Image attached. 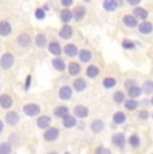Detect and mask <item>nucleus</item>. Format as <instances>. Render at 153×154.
<instances>
[{"mask_svg": "<svg viewBox=\"0 0 153 154\" xmlns=\"http://www.w3.org/2000/svg\"><path fill=\"white\" fill-rule=\"evenodd\" d=\"M15 64V55L11 51H5L4 54L0 56V69L2 70H10Z\"/></svg>", "mask_w": 153, "mask_h": 154, "instance_id": "nucleus-1", "label": "nucleus"}, {"mask_svg": "<svg viewBox=\"0 0 153 154\" xmlns=\"http://www.w3.org/2000/svg\"><path fill=\"white\" fill-rule=\"evenodd\" d=\"M59 135H61V130L58 129L57 126H51L43 131V140H45V142L51 143V142L57 141L58 138H59Z\"/></svg>", "mask_w": 153, "mask_h": 154, "instance_id": "nucleus-2", "label": "nucleus"}, {"mask_svg": "<svg viewBox=\"0 0 153 154\" xmlns=\"http://www.w3.org/2000/svg\"><path fill=\"white\" fill-rule=\"evenodd\" d=\"M111 143H113V146H116L117 149L123 150L125 149V145L128 143V138H126V135L123 134V133H114V134L111 135Z\"/></svg>", "mask_w": 153, "mask_h": 154, "instance_id": "nucleus-3", "label": "nucleus"}, {"mask_svg": "<svg viewBox=\"0 0 153 154\" xmlns=\"http://www.w3.org/2000/svg\"><path fill=\"white\" fill-rule=\"evenodd\" d=\"M40 111H42V107L38 103H27L23 106V112L27 117H39Z\"/></svg>", "mask_w": 153, "mask_h": 154, "instance_id": "nucleus-4", "label": "nucleus"}, {"mask_svg": "<svg viewBox=\"0 0 153 154\" xmlns=\"http://www.w3.org/2000/svg\"><path fill=\"white\" fill-rule=\"evenodd\" d=\"M16 43L22 48H30L32 44V38L28 32H22L16 36Z\"/></svg>", "mask_w": 153, "mask_h": 154, "instance_id": "nucleus-5", "label": "nucleus"}, {"mask_svg": "<svg viewBox=\"0 0 153 154\" xmlns=\"http://www.w3.org/2000/svg\"><path fill=\"white\" fill-rule=\"evenodd\" d=\"M73 93H74V90H73L71 86L63 85V86H61L59 90H58V98L61 100H70L73 98Z\"/></svg>", "mask_w": 153, "mask_h": 154, "instance_id": "nucleus-6", "label": "nucleus"}, {"mask_svg": "<svg viewBox=\"0 0 153 154\" xmlns=\"http://www.w3.org/2000/svg\"><path fill=\"white\" fill-rule=\"evenodd\" d=\"M89 114H90L89 107L85 105H76L73 109V115H74L76 119H85V118L89 117Z\"/></svg>", "mask_w": 153, "mask_h": 154, "instance_id": "nucleus-7", "label": "nucleus"}, {"mask_svg": "<svg viewBox=\"0 0 153 154\" xmlns=\"http://www.w3.org/2000/svg\"><path fill=\"white\" fill-rule=\"evenodd\" d=\"M87 14V10L85 5L82 4H76L74 8H73V20H75V22H82V20L85 19V16H86Z\"/></svg>", "mask_w": 153, "mask_h": 154, "instance_id": "nucleus-8", "label": "nucleus"}, {"mask_svg": "<svg viewBox=\"0 0 153 154\" xmlns=\"http://www.w3.org/2000/svg\"><path fill=\"white\" fill-rule=\"evenodd\" d=\"M47 48H48L50 54L54 55V58H61L62 52H63V47L61 46V43L58 42V40H51V42H48Z\"/></svg>", "mask_w": 153, "mask_h": 154, "instance_id": "nucleus-9", "label": "nucleus"}, {"mask_svg": "<svg viewBox=\"0 0 153 154\" xmlns=\"http://www.w3.org/2000/svg\"><path fill=\"white\" fill-rule=\"evenodd\" d=\"M52 123V118L50 115H39L36 118V126L40 130H47L48 127H51Z\"/></svg>", "mask_w": 153, "mask_h": 154, "instance_id": "nucleus-10", "label": "nucleus"}, {"mask_svg": "<svg viewBox=\"0 0 153 154\" xmlns=\"http://www.w3.org/2000/svg\"><path fill=\"white\" fill-rule=\"evenodd\" d=\"M14 106V99L10 94H0V107L10 111Z\"/></svg>", "mask_w": 153, "mask_h": 154, "instance_id": "nucleus-11", "label": "nucleus"}, {"mask_svg": "<svg viewBox=\"0 0 153 154\" xmlns=\"http://www.w3.org/2000/svg\"><path fill=\"white\" fill-rule=\"evenodd\" d=\"M58 35H59L61 39L63 40H69L73 38V35H74V28L71 27L70 24H63L59 29V32H58Z\"/></svg>", "mask_w": 153, "mask_h": 154, "instance_id": "nucleus-12", "label": "nucleus"}, {"mask_svg": "<svg viewBox=\"0 0 153 154\" xmlns=\"http://www.w3.org/2000/svg\"><path fill=\"white\" fill-rule=\"evenodd\" d=\"M4 121H5V123H7V125H10V126H16L17 123L20 122V115L17 114L16 111L10 110V111H7V114H5Z\"/></svg>", "mask_w": 153, "mask_h": 154, "instance_id": "nucleus-13", "label": "nucleus"}, {"mask_svg": "<svg viewBox=\"0 0 153 154\" xmlns=\"http://www.w3.org/2000/svg\"><path fill=\"white\" fill-rule=\"evenodd\" d=\"M82 71V66L79 62H70L67 63V72H69L70 76H74V78H78V75Z\"/></svg>", "mask_w": 153, "mask_h": 154, "instance_id": "nucleus-14", "label": "nucleus"}, {"mask_svg": "<svg viewBox=\"0 0 153 154\" xmlns=\"http://www.w3.org/2000/svg\"><path fill=\"white\" fill-rule=\"evenodd\" d=\"M122 24L125 26L126 28H136V27H138L140 22H138L132 14H126L122 16Z\"/></svg>", "mask_w": 153, "mask_h": 154, "instance_id": "nucleus-15", "label": "nucleus"}, {"mask_svg": "<svg viewBox=\"0 0 153 154\" xmlns=\"http://www.w3.org/2000/svg\"><path fill=\"white\" fill-rule=\"evenodd\" d=\"M73 90L76 91V93H83L85 90L87 88V82L85 78H75L74 81H73V85H71Z\"/></svg>", "mask_w": 153, "mask_h": 154, "instance_id": "nucleus-16", "label": "nucleus"}, {"mask_svg": "<svg viewBox=\"0 0 153 154\" xmlns=\"http://www.w3.org/2000/svg\"><path fill=\"white\" fill-rule=\"evenodd\" d=\"M90 130H92L93 134H98V133H102L105 129V122L101 118H97V119H93L92 123H90Z\"/></svg>", "mask_w": 153, "mask_h": 154, "instance_id": "nucleus-17", "label": "nucleus"}, {"mask_svg": "<svg viewBox=\"0 0 153 154\" xmlns=\"http://www.w3.org/2000/svg\"><path fill=\"white\" fill-rule=\"evenodd\" d=\"M133 15L134 17L138 20V22H145V20H148V16H149V12H148V10L146 8H144V7H136V8H133Z\"/></svg>", "mask_w": 153, "mask_h": 154, "instance_id": "nucleus-18", "label": "nucleus"}, {"mask_svg": "<svg viewBox=\"0 0 153 154\" xmlns=\"http://www.w3.org/2000/svg\"><path fill=\"white\" fill-rule=\"evenodd\" d=\"M62 126L64 129H74L75 126H78V119L73 114H69L64 118H62Z\"/></svg>", "mask_w": 153, "mask_h": 154, "instance_id": "nucleus-19", "label": "nucleus"}, {"mask_svg": "<svg viewBox=\"0 0 153 154\" xmlns=\"http://www.w3.org/2000/svg\"><path fill=\"white\" fill-rule=\"evenodd\" d=\"M63 52L67 58H75V56H78V54H79V48L74 43H67L66 46L63 47Z\"/></svg>", "mask_w": 153, "mask_h": 154, "instance_id": "nucleus-20", "label": "nucleus"}, {"mask_svg": "<svg viewBox=\"0 0 153 154\" xmlns=\"http://www.w3.org/2000/svg\"><path fill=\"white\" fill-rule=\"evenodd\" d=\"M12 34V26L8 20H0V36H10Z\"/></svg>", "mask_w": 153, "mask_h": 154, "instance_id": "nucleus-21", "label": "nucleus"}, {"mask_svg": "<svg viewBox=\"0 0 153 154\" xmlns=\"http://www.w3.org/2000/svg\"><path fill=\"white\" fill-rule=\"evenodd\" d=\"M59 19H61L62 24H69L73 20V10H70V8H62L59 12Z\"/></svg>", "mask_w": 153, "mask_h": 154, "instance_id": "nucleus-22", "label": "nucleus"}, {"mask_svg": "<svg viewBox=\"0 0 153 154\" xmlns=\"http://www.w3.org/2000/svg\"><path fill=\"white\" fill-rule=\"evenodd\" d=\"M138 32L142 35H151L153 32V24L152 22H149V20H145V22H140V24H138Z\"/></svg>", "mask_w": 153, "mask_h": 154, "instance_id": "nucleus-23", "label": "nucleus"}, {"mask_svg": "<svg viewBox=\"0 0 153 154\" xmlns=\"http://www.w3.org/2000/svg\"><path fill=\"white\" fill-rule=\"evenodd\" d=\"M52 114L55 115V118H64L66 115H69L70 114V109H69V106H66V105H61V106H57V107L52 110Z\"/></svg>", "mask_w": 153, "mask_h": 154, "instance_id": "nucleus-24", "label": "nucleus"}, {"mask_svg": "<svg viewBox=\"0 0 153 154\" xmlns=\"http://www.w3.org/2000/svg\"><path fill=\"white\" fill-rule=\"evenodd\" d=\"M34 43L38 48H46L48 46V40H47V36L42 32L35 35V39H34Z\"/></svg>", "mask_w": 153, "mask_h": 154, "instance_id": "nucleus-25", "label": "nucleus"}, {"mask_svg": "<svg viewBox=\"0 0 153 154\" xmlns=\"http://www.w3.org/2000/svg\"><path fill=\"white\" fill-rule=\"evenodd\" d=\"M126 119H128V117H126V114L123 111H116L113 114V118H111L114 126H121V125H123V123L126 122Z\"/></svg>", "mask_w": 153, "mask_h": 154, "instance_id": "nucleus-26", "label": "nucleus"}, {"mask_svg": "<svg viewBox=\"0 0 153 154\" xmlns=\"http://www.w3.org/2000/svg\"><path fill=\"white\" fill-rule=\"evenodd\" d=\"M78 58H79L81 63H90L93 59V52L87 48H82V50H79Z\"/></svg>", "mask_w": 153, "mask_h": 154, "instance_id": "nucleus-27", "label": "nucleus"}, {"mask_svg": "<svg viewBox=\"0 0 153 154\" xmlns=\"http://www.w3.org/2000/svg\"><path fill=\"white\" fill-rule=\"evenodd\" d=\"M142 94V90H141V86L140 85H136L133 87H130L129 90H126V95L129 97V99H137L141 97Z\"/></svg>", "mask_w": 153, "mask_h": 154, "instance_id": "nucleus-28", "label": "nucleus"}, {"mask_svg": "<svg viewBox=\"0 0 153 154\" xmlns=\"http://www.w3.org/2000/svg\"><path fill=\"white\" fill-rule=\"evenodd\" d=\"M101 74V70H99V67L97 66V64H89L86 69V76L89 79H95L97 76Z\"/></svg>", "mask_w": 153, "mask_h": 154, "instance_id": "nucleus-29", "label": "nucleus"}, {"mask_svg": "<svg viewBox=\"0 0 153 154\" xmlns=\"http://www.w3.org/2000/svg\"><path fill=\"white\" fill-rule=\"evenodd\" d=\"M128 143H129V146L133 147V149H138V147L141 146V137L137 133H133V134H130L128 137Z\"/></svg>", "mask_w": 153, "mask_h": 154, "instance_id": "nucleus-30", "label": "nucleus"}, {"mask_svg": "<svg viewBox=\"0 0 153 154\" xmlns=\"http://www.w3.org/2000/svg\"><path fill=\"white\" fill-rule=\"evenodd\" d=\"M51 64H52V67H54V70L58 71V72H63V71L66 70V62L62 58H54L51 60Z\"/></svg>", "mask_w": 153, "mask_h": 154, "instance_id": "nucleus-31", "label": "nucleus"}, {"mask_svg": "<svg viewBox=\"0 0 153 154\" xmlns=\"http://www.w3.org/2000/svg\"><path fill=\"white\" fill-rule=\"evenodd\" d=\"M102 7H104V10L108 11V12H114V11L118 8V2H116V0H105V2L102 3Z\"/></svg>", "mask_w": 153, "mask_h": 154, "instance_id": "nucleus-32", "label": "nucleus"}, {"mask_svg": "<svg viewBox=\"0 0 153 154\" xmlns=\"http://www.w3.org/2000/svg\"><path fill=\"white\" fill-rule=\"evenodd\" d=\"M140 106V102L137 99H126L125 103H123V107H125L126 111H136L137 107Z\"/></svg>", "mask_w": 153, "mask_h": 154, "instance_id": "nucleus-33", "label": "nucleus"}, {"mask_svg": "<svg viewBox=\"0 0 153 154\" xmlns=\"http://www.w3.org/2000/svg\"><path fill=\"white\" fill-rule=\"evenodd\" d=\"M141 90H142V93L146 94V95H152L153 94V81L152 79L144 81V83L141 85Z\"/></svg>", "mask_w": 153, "mask_h": 154, "instance_id": "nucleus-34", "label": "nucleus"}, {"mask_svg": "<svg viewBox=\"0 0 153 154\" xmlns=\"http://www.w3.org/2000/svg\"><path fill=\"white\" fill-rule=\"evenodd\" d=\"M102 86H104L106 90L114 88L117 86V79L114 78V76H106V78L102 79Z\"/></svg>", "mask_w": 153, "mask_h": 154, "instance_id": "nucleus-35", "label": "nucleus"}, {"mask_svg": "<svg viewBox=\"0 0 153 154\" xmlns=\"http://www.w3.org/2000/svg\"><path fill=\"white\" fill-rule=\"evenodd\" d=\"M126 100V94L123 93V91H116V93L113 94V102L116 103V105H123Z\"/></svg>", "mask_w": 153, "mask_h": 154, "instance_id": "nucleus-36", "label": "nucleus"}, {"mask_svg": "<svg viewBox=\"0 0 153 154\" xmlns=\"http://www.w3.org/2000/svg\"><path fill=\"white\" fill-rule=\"evenodd\" d=\"M7 142H8V143H10L12 147L16 146V145L20 143V135L17 134L16 131H12V133L10 134V137H8V141H7Z\"/></svg>", "mask_w": 153, "mask_h": 154, "instance_id": "nucleus-37", "label": "nucleus"}, {"mask_svg": "<svg viewBox=\"0 0 153 154\" xmlns=\"http://www.w3.org/2000/svg\"><path fill=\"white\" fill-rule=\"evenodd\" d=\"M121 46H122V48L123 50H128V51H132V50H134L136 48V42H133V40H130V39H123L122 42H121Z\"/></svg>", "mask_w": 153, "mask_h": 154, "instance_id": "nucleus-38", "label": "nucleus"}, {"mask_svg": "<svg viewBox=\"0 0 153 154\" xmlns=\"http://www.w3.org/2000/svg\"><path fill=\"white\" fill-rule=\"evenodd\" d=\"M12 149L8 142H0V154H12Z\"/></svg>", "mask_w": 153, "mask_h": 154, "instance_id": "nucleus-39", "label": "nucleus"}, {"mask_svg": "<svg viewBox=\"0 0 153 154\" xmlns=\"http://www.w3.org/2000/svg\"><path fill=\"white\" fill-rule=\"evenodd\" d=\"M151 118V112H149L146 109H142V110H140L137 112V119L138 121H146Z\"/></svg>", "mask_w": 153, "mask_h": 154, "instance_id": "nucleus-40", "label": "nucleus"}, {"mask_svg": "<svg viewBox=\"0 0 153 154\" xmlns=\"http://www.w3.org/2000/svg\"><path fill=\"white\" fill-rule=\"evenodd\" d=\"M94 154H111V150L109 147L104 146V145H98V146L94 149Z\"/></svg>", "mask_w": 153, "mask_h": 154, "instance_id": "nucleus-41", "label": "nucleus"}, {"mask_svg": "<svg viewBox=\"0 0 153 154\" xmlns=\"http://www.w3.org/2000/svg\"><path fill=\"white\" fill-rule=\"evenodd\" d=\"M34 16H35V19H38V20H45L46 19V12L43 11L42 7H38L36 10L34 11Z\"/></svg>", "mask_w": 153, "mask_h": 154, "instance_id": "nucleus-42", "label": "nucleus"}, {"mask_svg": "<svg viewBox=\"0 0 153 154\" xmlns=\"http://www.w3.org/2000/svg\"><path fill=\"white\" fill-rule=\"evenodd\" d=\"M137 85V81L136 79H126L125 83H123V87L126 88V90H129L130 87H133V86Z\"/></svg>", "mask_w": 153, "mask_h": 154, "instance_id": "nucleus-43", "label": "nucleus"}, {"mask_svg": "<svg viewBox=\"0 0 153 154\" xmlns=\"http://www.w3.org/2000/svg\"><path fill=\"white\" fill-rule=\"evenodd\" d=\"M31 83H32V76H31V74H28V75L26 76V81H24V91L30 90Z\"/></svg>", "mask_w": 153, "mask_h": 154, "instance_id": "nucleus-44", "label": "nucleus"}, {"mask_svg": "<svg viewBox=\"0 0 153 154\" xmlns=\"http://www.w3.org/2000/svg\"><path fill=\"white\" fill-rule=\"evenodd\" d=\"M61 4L63 8H70L74 4V2H73V0H61Z\"/></svg>", "mask_w": 153, "mask_h": 154, "instance_id": "nucleus-45", "label": "nucleus"}, {"mask_svg": "<svg viewBox=\"0 0 153 154\" xmlns=\"http://www.w3.org/2000/svg\"><path fill=\"white\" fill-rule=\"evenodd\" d=\"M140 0H128V4H130V5H133L134 8L136 7H140Z\"/></svg>", "mask_w": 153, "mask_h": 154, "instance_id": "nucleus-46", "label": "nucleus"}, {"mask_svg": "<svg viewBox=\"0 0 153 154\" xmlns=\"http://www.w3.org/2000/svg\"><path fill=\"white\" fill-rule=\"evenodd\" d=\"M3 131H4V122H3V119L0 118V135L3 134Z\"/></svg>", "mask_w": 153, "mask_h": 154, "instance_id": "nucleus-47", "label": "nucleus"}, {"mask_svg": "<svg viewBox=\"0 0 153 154\" xmlns=\"http://www.w3.org/2000/svg\"><path fill=\"white\" fill-rule=\"evenodd\" d=\"M141 103H142L144 106H146V105H151V100H149V99H144Z\"/></svg>", "mask_w": 153, "mask_h": 154, "instance_id": "nucleus-48", "label": "nucleus"}, {"mask_svg": "<svg viewBox=\"0 0 153 154\" xmlns=\"http://www.w3.org/2000/svg\"><path fill=\"white\" fill-rule=\"evenodd\" d=\"M47 154H59L58 152H50V153H47Z\"/></svg>", "mask_w": 153, "mask_h": 154, "instance_id": "nucleus-49", "label": "nucleus"}, {"mask_svg": "<svg viewBox=\"0 0 153 154\" xmlns=\"http://www.w3.org/2000/svg\"><path fill=\"white\" fill-rule=\"evenodd\" d=\"M149 100H151V106H153V95H152V98L149 99Z\"/></svg>", "mask_w": 153, "mask_h": 154, "instance_id": "nucleus-50", "label": "nucleus"}, {"mask_svg": "<svg viewBox=\"0 0 153 154\" xmlns=\"http://www.w3.org/2000/svg\"><path fill=\"white\" fill-rule=\"evenodd\" d=\"M64 154H71V153H70V152H66V153H64Z\"/></svg>", "mask_w": 153, "mask_h": 154, "instance_id": "nucleus-51", "label": "nucleus"}, {"mask_svg": "<svg viewBox=\"0 0 153 154\" xmlns=\"http://www.w3.org/2000/svg\"><path fill=\"white\" fill-rule=\"evenodd\" d=\"M152 119H153V112H152Z\"/></svg>", "mask_w": 153, "mask_h": 154, "instance_id": "nucleus-52", "label": "nucleus"}, {"mask_svg": "<svg viewBox=\"0 0 153 154\" xmlns=\"http://www.w3.org/2000/svg\"><path fill=\"white\" fill-rule=\"evenodd\" d=\"M0 90H2V85H0Z\"/></svg>", "mask_w": 153, "mask_h": 154, "instance_id": "nucleus-53", "label": "nucleus"}]
</instances>
